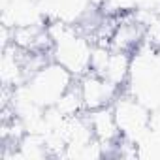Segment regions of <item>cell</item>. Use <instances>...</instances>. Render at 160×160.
I'll return each mask as SVG.
<instances>
[{
  "mask_svg": "<svg viewBox=\"0 0 160 160\" xmlns=\"http://www.w3.org/2000/svg\"><path fill=\"white\" fill-rule=\"evenodd\" d=\"M47 28L53 42L51 60L66 68L75 79L91 72V55L94 42L87 34H83L75 25L60 19L47 21Z\"/></svg>",
  "mask_w": 160,
  "mask_h": 160,
  "instance_id": "obj_1",
  "label": "cell"
},
{
  "mask_svg": "<svg viewBox=\"0 0 160 160\" xmlns=\"http://www.w3.org/2000/svg\"><path fill=\"white\" fill-rule=\"evenodd\" d=\"M73 83L75 77L55 60L45 62L25 81L30 96L42 108H53Z\"/></svg>",
  "mask_w": 160,
  "mask_h": 160,
  "instance_id": "obj_2",
  "label": "cell"
},
{
  "mask_svg": "<svg viewBox=\"0 0 160 160\" xmlns=\"http://www.w3.org/2000/svg\"><path fill=\"white\" fill-rule=\"evenodd\" d=\"M111 108H113L121 136L139 145L141 139L151 130V108L128 91H122L115 98Z\"/></svg>",
  "mask_w": 160,
  "mask_h": 160,
  "instance_id": "obj_3",
  "label": "cell"
},
{
  "mask_svg": "<svg viewBox=\"0 0 160 160\" xmlns=\"http://www.w3.org/2000/svg\"><path fill=\"white\" fill-rule=\"evenodd\" d=\"M75 85H77L79 92H81L85 111H92V109L111 106L115 102V98L122 92L115 85H111L109 81H106L102 75H98L94 72H87L81 77H77Z\"/></svg>",
  "mask_w": 160,
  "mask_h": 160,
  "instance_id": "obj_4",
  "label": "cell"
},
{
  "mask_svg": "<svg viewBox=\"0 0 160 160\" xmlns=\"http://www.w3.org/2000/svg\"><path fill=\"white\" fill-rule=\"evenodd\" d=\"M85 113H87V119L91 122L94 138L102 145V151H104V147L111 145L113 141H117L121 138V130H119V124H117V119H115L111 106L92 109V111H85Z\"/></svg>",
  "mask_w": 160,
  "mask_h": 160,
  "instance_id": "obj_5",
  "label": "cell"
}]
</instances>
